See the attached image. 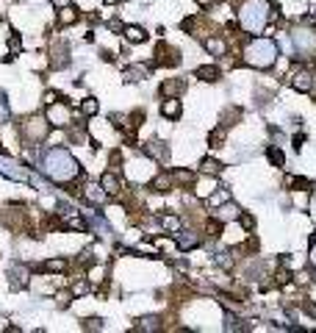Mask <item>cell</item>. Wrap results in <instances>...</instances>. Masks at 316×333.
<instances>
[{"label": "cell", "mask_w": 316, "mask_h": 333, "mask_svg": "<svg viewBox=\"0 0 316 333\" xmlns=\"http://www.w3.org/2000/svg\"><path fill=\"white\" fill-rule=\"evenodd\" d=\"M294 48L299 50V53H308V50L316 48V34L308 28H297L294 31Z\"/></svg>", "instance_id": "obj_12"}, {"label": "cell", "mask_w": 316, "mask_h": 333, "mask_svg": "<svg viewBox=\"0 0 316 333\" xmlns=\"http://www.w3.org/2000/svg\"><path fill=\"white\" fill-rule=\"evenodd\" d=\"M122 36H125V42H131V45H144V42L150 39V34L142 28V25H125V28H122Z\"/></svg>", "instance_id": "obj_21"}, {"label": "cell", "mask_w": 316, "mask_h": 333, "mask_svg": "<svg viewBox=\"0 0 316 333\" xmlns=\"http://www.w3.org/2000/svg\"><path fill=\"white\" fill-rule=\"evenodd\" d=\"M194 3H197V6H203V9H208V6H214L216 0H194Z\"/></svg>", "instance_id": "obj_47"}, {"label": "cell", "mask_w": 316, "mask_h": 333, "mask_svg": "<svg viewBox=\"0 0 316 333\" xmlns=\"http://www.w3.org/2000/svg\"><path fill=\"white\" fill-rule=\"evenodd\" d=\"M197 173H191V170H172V181L175 184H194Z\"/></svg>", "instance_id": "obj_35"}, {"label": "cell", "mask_w": 316, "mask_h": 333, "mask_svg": "<svg viewBox=\"0 0 316 333\" xmlns=\"http://www.w3.org/2000/svg\"><path fill=\"white\" fill-rule=\"evenodd\" d=\"M203 45H205V50H208L211 56H216V59L227 56V42L222 39V36H208V39H205Z\"/></svg>", "instance_id": "obj_24"}, {"label": "cell", "mask_w": 316, "mask_h": 333, "mask_svg": "<svg viewBox=\"0 0 316 333\" xmlns=\"http://www.w3.org/2000/svg\"><path fill=\"white\" fill-rule=\"evenodd\" d=\"M291 142H294V150L299 153V150H302V142H305V133H297V136H294Z\"/></svg>", "instance_id": "obj_45"}, {"label": "cell", "mask_w": 316, "mask_h": 333, "mask_svg": "<svg viewBox=\"0 0 316 333\" xmlns=\"http://www.w3.org/2000/svg\"><path fill=\"white\" fill-rule=\"evenodd\" d=\"M194 25H197V20H194V17H186V20H180V28H183V31H189V34L194 31Z\"/></svg>", "instance_id": "obj_42"}, {"label": "cell", "mask_w": 316, "mask_h": 333, "mask_svg": "<svg viewBox=\"0 0 316 333\" xmlns=\"http://www.w3.org/2000/svg\"><path fill=\"white\" fill-rule=\"evenodd\" d=\"M56 100H61V95H59V92H53V89H48V92L42 95V103H45V106H50V103H56Z\"/></svg>", "instance_id": "obj_41"}, {"label": "cell", "mask_w": 316, "mask_h": 333, "mask_svg": "<svg viewBox=\"0 0 316 333\" xmlns=\"http://www.w3.org/2000/svg\"><path fill=\"white\" fill-rule=\"evenodd\" d=\"M106 280V267H92L89 269V283H100Z\"/></svg>", "instance_id": "obj_39"}, {"label": "cell", "mask_w": 316, "mask_h": 333, "mask_svg": "<svg viewBox=\"0 0 316 333\" xmlns=\"http://www.w3.org/2000/svg\"><path fill=\"white\" fill-rule=\"evenodd\" d=\"M227 200H230V192H227V189H219V186H216L214 195L208 197V206H211V208H216V206H222V203H227Z\"/></svg>", "instance_id": "obj_33"}, {"label": "cell", "mask_w": 316, "mask_h": 333, "mask_svg": "<svg viewBox=\"0 0 316 333\" xmlns=\"http://www.w3.org/2000/svg\"><path fill=\"white\" fill-rule=\"evenodd\" d=\"M48 128H50V122L45 117H28L23 125V133L31 142H45L48 139Z\"/></svg>", "instance_id": "obj_5"}, {"label": "cell", "mask_w": 316, "mask_h": 333, "mask_svg": "<svg viewBox=\"0 0 316 333\" xmlns=\"http://www.w3.org/2000/svg\"><path fill=\"white\" fill-rule=\"evenodd\" d=\"M277 56H280V50L272 42V36H255L241 50V61L247 67H255V70H272Z\"/></svg>", "instance_id": "obj_2"}, {"label": "cell", "mask_w": 316, "mask_h": 333, "mask_svg": "<svg viewBox=\"0 0 316 333\" xmlns=\"http://www.w3.org/2000/svg\"><path fill=\"white\" fill-rule=\"evenodd\" d=\"M86 291H89V278H86V280H78V283L72 286V294H75V297H81V294H86Z\"/></svg>", "instance_id": "obj_40"}, {"label": "cell", "mask_w": 316, "mask_h": 333, "mask_svg": "<svg viewBox=\"0 0 316 333\" xmlns=\"http://www.w3.org/2000/svg\"><path fill=\"white\" fill-rule=\"evenodd\" d=\"M175 236H178V250H194V247H200V236H197L194 231H183V228H180L178 233H175Z\"/></svg>", "instance_id": "obj_22"}, {"label": "cell", "mask_w": 316, "mask_h": 333, "mask_svg": "<svg viewBox=\"0 0 316 333\" xmlns=\"http://www.w3.org/2000/svg\"><path fill=\"white\" fill-rule=\"evenodd\" d=\"M100 186H103V192H106L108 197L122 195V178L117 173H103L100 175Z\"/></svg>", "instance_id": "obj_14"}, {"label": "cell", "mask_w": 316, "mask_h": 333, "mask_svg": "<svg viewBox=\"0 0 316 333\" xmlns=\"http://www.w3.org/2000/svg\"><path fill=\"white\" fill-rule=\"evenodd\" d=\"M139 322H142V325H139L136 327V333L139 330H161V319H158V316H142V319H139Z\"/></svg>", "instance_id": "obj_34"}, {"label": "cell", "mask_w": 316, "mask_h": 333, "mask_svg": "<svg viewBox=\"0 0 316 333\" xmlns=\"http://www.w3.org/2000/svg\"><path fill=\"white\" fill-rule=\"evenodd\" d=\"M147 75H150V67H144V64H131V67H125V70H122V81H125V83L147 81Z\"/></svg>", "instance_id": "obj_19"}, {"label": "cell", "mask_w": 316, "mask_h": 333, "mask_svg": "<svg viewBox=\"0 0 316 333\" xmlns=\"http://www.w3.org/2000/svg\"><path fill=\"white\" fill-rule=\"evenodd\" d=\"M50 56H53L50 61H53L56 70H64V67L70 64V48H67L64 42H59V48H53V53H50Z\"/></svg>", "instance_id": "obj_26"}, {"label": "cell", "mask_w": 316, "mask_h": 333, "mask_svg": "<svg viewBox=\"0 0 316 333\" xmlns=\"http://www.w3.org/2000/svg\"><path fill=\"white\" fill-rule=\"evenodd\" d=\"M81 197H84L86 203H92V206H103V203H106V192H103V186H100V181H89V184L84 186V189H81Z\"/></svg>", "instance_id": "obj_11"}, {"label": "cell", "mask_w": 316, "mask_h": 333, "mask_svg": "<svg viewBox=\"0 0 316 333\" xmlns=\"http://www.w3.org/2000/svg\"><path fill=\"white\" fill-rule=\"evenodd\" d=\"M122 28H125V25H122L120 20H108V31H114V34H122Z\"/></svg>", "instance_id": "obj_43"}, {"label": "cell", "mask_w": 316, "mask_h": 333, "mask_svg": "<svg viewBox=\"0 0 316 333\" xmlns=\"http://www.w3.org/2000/svg\"><path fill=\"white\" fill-rule=\"evenodd\" d=\"M28 278H31V267H25V264H14L12 272H9V286H12L14 291H20V289L28 286Z\"/></svg>", "instance_id": "obj_10"}, {"label": "cell", "mask_w": 316, "mask_h": 333, "mask_svg": "<svg viewBox=\"0 0 316 333\" xmlns=\"http://www.w3.org/2000/svg\"><path fill=\"white\" fill-rule=\"evenodd\" d=\"M161 228L164 231H169L175 236V233L183 228V222H180V217H175V214H161Z\"/></svg>", "instance_id": "obj_29"}, {"label": "cell", "mask_w": 316, "mask_h": 333, "mask_svg": "<svg viewBox=\"0 0 316 333\" xmlns=\"http://www.w3.org/2000/svg\"><path fill=\"white\" fill-rule=\"evenodd\" d=\"M72 289H56V294H53V300H56V308L59 311H67L72 305Z\"/></svg>", "instance_id": "obj_28"}, {"label": "cell", "mask_w": 316, "mask_h": 333, "mask_svg": "<svg viewBox=\"0 0 316 333\" xmlns=\"http://www.w3.org/2000/svg\"><path fill=\"white\" fill-rule=\"evenodd\" d=\"M183 89H186V81H183V78H169V81L161 83V95L164 97H178Z\"/></svg>", "instance_id": "obj_25"}, {"label": "cell", "mask_w": 316, "mask_h": 333, "mask_svg": "<svg viewBox=\"0 0 316 333\" xmlns=\"http://www.w3.org/2000/svg\"><path fill=\"white\" fill-rule=\"evenodd\" d=\"M59 228H64V231H89V222H86V217L78 214V211H70V214L61 217Z\"/></svg>", "instance_id": "obj_16"}, {"label": "cell", "mask_w": 316, "mask_h": 333, "mask_svg": "<svg viewBox=\"0 0 316 333\" xmlns=\"http://www.w3.org/2000/svg\"><path fill=\"white\" fill-rule=\"evenodd\" d=\"M266 158H269V164L272 166H286V155H283V150L280 147H266Z\"/></svg>", "instance_id": "obj_31"}, {"label": "cell", "mask_w": 316, "mask_h": 333, "mask_svg": "<svg viewBox=\"0 0 316 333\" xmlns=\"http://www.w3.org/2000/svg\"><path fill=\"white\" fill-rule=\"evenodd\" d=\"M225 136H227L225 125H219V128H214V131L208 133V142H211V147H222V142H225Z\"/></svg>", "instance_id": "obj_36"}, {"label": "cell", "mask_w": 316, "mask_h": 333, "mask_svg": "<svg viewBox=\"0 0 316 333\" xmlns=\"http://www.w3.org/2000/svg\"><path fill=\"white\" fill-rule=\"evenodd\" d=\"M100 59H103V61H108V64H111V61L117 59V56H114L111 50H100Z\"/></svg>", "instance_id": "obj_46"}, {"label": "cell", "mask_w": 316, "mask_h": 333, "mask_svg": "<svg viewBox=\"0 0 316 333\" xmlns=\"http://www.w3.org/2000/svg\"><path fill=\"white\" fill-rule=\"evenodd\" d=\"M125 173H128V178H133V181H150L153 178V158H136V161H131V164L125 166Z\"/></svg>", "instance_id": "obj_6"}, {"label": "cell", "mask_w": 316, "mask_h": 333, "mask_svg": "<svg viewBox=\"0 0 316 333\" xmlns=\"http://www.w3.org/2000/svg\"><path fill=\"white\" fill-rule=\"evenodd\" d=\"M120 0H103V6H117Z\"/></svg>", "instance_id": "obj_49"}, {"label": "cell", "mask_w": 316, "mask_h": 333, "mask_svg": "<svg viewBox=\"0 0 316 333\" xmlns=\"http://www.w3.org/2000/svg\"><path fill=\"white\" fill-rule=\"evenodd\" d=\"M78 111L84 114V117H95L97 111H100V100H97V97H84V100L78 103Z\"/></svg>", "instance_id": "obj_27"}, {"label": "cell", "mask_w": 316, "mask_h": 333, "mask_svg": "<svg viewBox=\"0 0 316 333\" xmlns=\"http://www.w3.org/2000/svg\"><path fill=\"white\" fill-rule=\"evenodd\" d=\"M50 3H53V6H56V9H61V6H70L72 0H50Z\"/></svg>", "instance_id": "obj_48"}, {"label": "cell", "mask_w": 316, "mask_h": 333, "mask_svg": "<svg viewBox=\"0 0 316 333\" xmlns=\"http://www.w3.org/2000/svg\"><path fill=\"white\" fill-rule=\"evenodd\" d=\"M194 78H200V81H205V83H216L222 78V72H219L216 64H203V67L194 70Z\"/></svg>", "instance_id": "obj_23"}, {"label": "cell", "mask_w": 316, "mask_h": 333, "mask_svg": "<svg viewBox=\"0 0 316 333\" xmlns=\"http://www.w3.org/2000/svg\"><path fill=\"white\" fill-rule=\"evenodd\" d=\"M272 17V3L269 0H244L239 6V25L247 34H258Z\"/></svg>", "instance_id": "obj_3"}, {"label": "cell", "mask_w": 316, "mask_h": 333, "mask_svg": "<svg viewBox=\"0 0 316 333\" xmlns=\"http://www.w3.org/2000/svg\"><path fill=\"white\" fill-rule=\"evenodd\" d=\"M78 20H81V12H78L75 6H61L59 14H56V23H59V28H70V25H75Z\"/></svg>", "instance_id": "obj_18"}, {"label": "cell", "mask_w": 316, "mask_h": 333, "mask_svg": "<svg viewBox=\"0 0 316 333\" xmlns=\"http://www.w3.org/2000/svg\"><path fill=\"white\" fill-rule=\"evenodd\" d=\"M9 50H12L14 56L23 53V39H20V34H12V36H9Z\"/></svg>", "instance_id": "obj_38"}, {"label": "cell", "mask_w": 316, "mask_h": 333, "mask_svg": "<svg viewBox=\"0 0 316 333\" xmlns=\"http://www.w3.org/2000/svg\"><path fill=\"white\" fill-rule=\"evenodd\" d=\"M64 269H67L64 258H48V261L42 264V272H50V275H53V272H64Z\"/></svg>", "instance_id": "obj_32"}, {"label": "cell", "mask_w": 316, "mask_h": 333, "mask_svg": "<svg viewBox=\"0 0 316 333\" xmlns=\"http://www.w3.org/2000/svg\"><path fill=\"white\" fill-rule=\"evenodd\" d=\"M200 173H203V175H219L222 173V164L216 158H211V155H205V158L200 161Z\"/></svg>", "instance_id": "obj_30"}, {"label": "cell", "mask_w": 316, "mask_h": 333, "mask_svg": "<svg viewBox=\"0 0 316 333\" xmlns=\"http://www.w3.org/2000/svg\"><path fill=\"white\" fill-rule=\"evenodd\" d=\"M172 173H158L150 178V192H155V195H167V192H172Z\"/></svg>", "instance_id": "obj_15"}, {"label": "cell", "mask_w": 316, "mask_h": 333, "mask_svg": "<svg viewBox=\"0 0 316 333\" xmlns=\"http://www.w3.org/2000/svg\"><path fill=\"white\" fill-rule=\"evenodd\" d=\"M288 83H291L297 92H310V86H313V75H310L308 67H294V70L288 72Z\"/></svg>", "instance_id": "obj_7"}, {"label": "cell", "mask_w": 316, "mask_h": 333, "mask_svg": "<svg viewBox=\"0 0 316 333\" xmlns=\"http://www.w3.org/2000/svg\"><path fill=\"white\" fill-rule=\"evenodd\" d=\"M239 222H241V228H244L247 233H250L252 228H255V217H252L250 211H241V214H239Z\"/></svg>", "instance_id": "obj_37"}, {"label": "cell", "mask_w": 316, "mask_h": 333, "mask_svg": "<svg viewBox=\"0 0 316 333\" xmlns=\"http://www.w3.org/2000/svg\"><path fill=\"white\" fill-rule=\"evenodd\" d=\"M239 214H241V208L236 206V203H230V200L222 203V206L214 211V217H216L219 222H225V225H227V222H233V220H239Z\"/></svg>", "instance_id": "obj_20"}, {"label": "cell", "mask_w": 316, "mask_h": 333, "mask_svg": "<svg viewBox=\"0 0 316 333\" xmlns=\"http://www.w3.org/2000/svg\"><path fill=\"white\" fill-rule=\"evenodd\" d=\"M72 111H75L72 100L61 97V100H56V103H50V106H48L45 119H48L53 128H70V125H72Z\"/></svg>", "instance_id": "obj_4"}, {"label": "cell", "mask_w": 316, "mask_h": 333, "mask_svg": "<svg viewBox=\"0 0 316 333\" xmlns=\"http://www.w3.org/2000/svg\"><path fill=\"white\" fill-rule=\"evenodd\" d=\"M216 186H219V184H216V175H203V173H200L194 178V197H197V200H208V197L214 195Z\"/></svg>", "instance_id": "obj_8"}, {"label": "cell", "mask_w": 316, "mask_h": 333, "mask_svg": "<svg viewBox=\"0 0 316 333\" xmlns=\"http://www.w3.org/2000/svg\"><path fill=\"white\" fill-rule=\"evenodd\" d=\"M42 170L50 181H56V184H72L75 178L84 175L81 164H78V161L72 158V153L64 150V147H50L48 153H45Z\"/></svg>", "instance_id": "obj_1"}, {"label": "cell", "mask_w": 316, "mask_h": 333, "mask_svg": "<svg viewBox=\"0 0 316 333\" xmlns=\"http://www.w3.org/2000/svg\"><path fill=\"white\" fill-rule=\"evenodd\" d=\"M144 155L153 161H161V164H167L169 161V147L161 142V139H153V142L144 144Z\"/></svg>", "instance_id": "obj_13"}, {"label": "cell", "mask_w": 316, "mask_h": 333, "mask_svg": "<svg viewBox=\"0 0 316 333\" xmlns=\"http://www.w3.org/2000/svg\"><path fill=\"white\" fill-rule=\"evenodd\" d=\"M158 111H161V117L164 119H180V114H183V106H180V97H164L161 100V108H158Z\"/></svg>", "instance_id": "obj_17"}, {"label": "cell", "mask_w": 316, "mask_h": 333, "mask_svg": "<svg viewBox=\"0 0 316 333\" xmlns=\"http://www.w3.org/2000/svg\"><path fill=\"white\" fill-rule=\"evenodd\" d=\"M180 64V53L175 48H169V45H158V50H155V61L153 67H178Z\"/></svg>", "instance_id": "obj_9"}, {"label": "cell", "mask_w": 316, "mask_h": 333, "mask_svg": "<svg viewBox=\"0 0 316 333\" xmlns=\"http://www.w3.org/2000/svg\"><path fill=\"white\" fill-rule=\"evenodd\" d=\"M86 330H100V327H103V319H86Z\"/></svg>", "instance_id": "obj_44"}]
</instances>
